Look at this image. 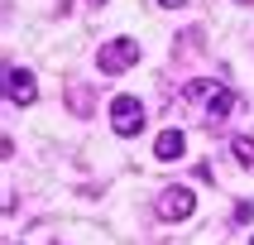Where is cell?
Listing matches in <instances>:
<instances>
[{"label": "cell", "instance_id": "5", "mask_svg": "<svg viewBox=\"0 0 254 245\" xmlns=\"http://www.w3.org/2000/svg\"><path fill=\"white\" fill-rule=\"evenodd\" d=\"M235 111H240V96H235V91H226V86H211V91H206V120H211V125L230 120Z\"/></svg>", "mask_w": 254, "mask_h": 245}, {"label": "cell", "instance_id": "4", "mask_svg": "<svg viewBox=\"0 0 254 245\" xmlns=\"http://www.w3.org/2000/svg\"><path fill=\"white\" fill-rule=\"evenodd\" d=\"M5 96H10V106H34V101H39L34 72H29V68H10V72H5Z\"/></svg>", "mask_w": 254, "mask_h": 245}, {"label": "cell", "instance_id": "8", "mask_svg": "<svg viewBox=\"0 0 254 245\" xmlns=\"http://www.w3.org/2000/svg\"><path fill=\"white\" fill-rule=\"evenodd\" d=\"M158 5H163V10H183L187 0H158Z\"/></svg>", "mask_w": 254, "mask_h": 245}, {"label": "cell", "instance_id": "1", "mask_svg": "<svg viewBox=\"0 0 254 245\" xmlns=\"http://www.w3.org/2000/svg\"><path fill=\"white\" fill-rule=\"evenodd\" d=\"M134 63H139V39H129V34H120V39H111V43H101V53H96L101 77H120V72L134 68Z\"/></svg>", "mask_w": 254, "mask_h": 245}, {"label": "cell", "instance_id": "7", "mask_svg": "<svg viewBox=\"0 0 254 245\" xmlns=\"http://www.w3.org/2000/svg\"><path fill=\"white\" fill-rule=\"evenodd\" d=\"M230 149H235V163H245V168H254V140H250V135H240V140L230 144Z\"/></svg>", "mask_w": 254, "mask_h": 245}, {"label": "cell", "instance_id": "6", "mask_svg": "<svg viewBox=\"0 0 254 245\" xmlns=\"http://www.w3.org/2000/svg\"><path fill=\"white\" fill-rule=\"evenodd\" d=\"M154 154L163 159V163L183 159V154H187V135H183V130H163V135H158V144H154Z\"/></svg>", "mask_w": 254, "mask_h": 245}, {"label": "cell", "instance_id": "2", "mask_svg": "<svg viewBox=\"0 0 254 245\" xmlns=\"http://www.w3.org/2000/svg\"><path fill=\"white\" fill-rule=\"evenodd\" d=\"M111 130L125 135V140L139 135V130H144V101L139 96H115L111 101Z\"/></svg>", "mask_w": 254, "mask_h": 245}, {"label": "cell", "instance_id": "3", "mask_svg": "<svg viewBox=\"0 0 254 245\" xmlns=\"http://www.w3.org/2000/svg\"><path fill=\"white\" fill-rule=\"evenodd\" d=\"M192 212H197V192H192V187H168V192L158 197V216H163V221H187Z\"/></svg>", "mask_w": 254, "mask_h": 245}, {"label": "cell", "instance_id": "9", "mask_svg": "<svg viewBox=\"0 0 254 245\" xmlns=\"http://www.w3.org/2000/svg\"><path fill=\"white\" fill-rule=\"evenodd\" d=\"M86 5H101V0H86Z\"/></svg>", "mask_w": 254, "mask_h": 245}]
</instances>
